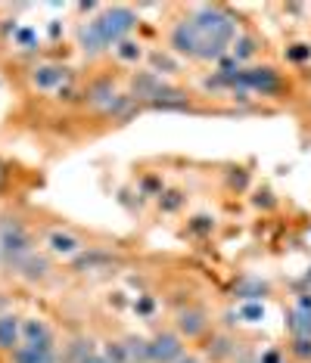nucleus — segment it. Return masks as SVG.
<instances>
[{
  "instance_id": "26",
  "label": "nucleus",
  "mask_w": 311,
  "mask_h": 363,
  "mask_svg": "<svg viewBox=\"0 0 311 363\" xmlns=\"http://www.w3.org/2000/svg\"><path fill=\"white\" fill-rule=\"evenodd\" d=\"M4 184H6V164L0 162V186H4Z\"/></svg>"
},
{
  "instance_id": "8",
  "label": "nucleus",
  "mask_w": 311,
  "mask_h": 363,
  "mask_svg": "<svg viewBox=\"0 0 311 363\" xmlns=\"http://www.w3.org/2000/svg\"><path fill=\"white\" fill-rule=\"evenodd\" d=\"M168 84L162 81L159 72H137L134 81H131V100L134 103H156L159 100V94L165 90Z\"/></svg>"
},
{
  "instance_id": "12",
  "label": "nucleus",
  "mask_w": 311,
  "mask_h": 363,
  "mask_svg": "<svg viewBox=\"0 0 311 363\" xmlns=\"http://www.w3.org/2000/svg\"><path fill=\"white\" fill-rule=\"evenodd\" d=\"M13 274H16V277H22L26 283H44V279L50 277V261H47L44 255H38V252H35L31 258L22 261L19 267L13 270Z\"/></svg>"
},
{
  "instance_id": "25",
  "label": "nucleus",
  "mask_w": 311,
  "mask_h": 363,
  "mask_svg": "<svg viewBox=\"0 0 311 363\" xmlns=\"http://www.w3.org/2000/svg\"><path fill=\"white\" fill-rule=\"evenodd\" d=\"M35 40V31H19V44H31Z\"/></svg>"
},
{
  "instance_id": "3",
  "label": "nucleus",
  "mask_w": 311,
  "mask_h": 363,
  "mask_svg": "<svg viewBox=\"0 0 311 363\" xmlns=\"http://www.w3.org/2000/svg\"><path fill=\"white\" fill-rule=\"evenodd\" d=\"M91 26L97 28V35L103 38V44L116 50L121 40H128V35L134 31L137 16H134V10H128V6H106L97 19H91Z\"/></svg>"
},
{
  "instance_id": "16",
  "label": "nucleus",
  "mask_w": 311,
  "mask_h": 363,
  "mask_svg": "<svg viewBox=\"0 0 311 363\" xmlns=\"http://www.w3.org/2000/svg\"><path fill=\"white\" fill-rule=\"evenodd\" d=\"M78 47H81V50H84L87 56H100V53H106V50H109V47L103 44V38L97 35V28L91 26V22L78 28Z\"/></svg>"
},
{
  "instance_id": "9",
  "label": "nucleus",
  "mask_w": 311,
  "mask_h": 363,
  "mask_svg": "<svg viewBox=\"0 0 311 363\" xmlns=\"http://www.w3.org/2000/svg\"><path fill=\"white\" fill-rule=\"evenodd\" d=\"M286 329H290L293 338H311V298H302L293 304L290 313H286Z\"/></svg>"
},
{
  "instance_id": "29",
  "label": "nucleus",
  "mask_w": 311,
  "mask_h": 363,
  "mask_svg": "<svg viewBox=\"0 0 311 363\" xmlns=\"http://www.w3.org/2000/svg\"><path fill=\"white\" fill-rule=\"evenodd\" d=\"M0 264H4V261H0Z\"/></svg>"
},
{
  "instance_id": "21",
  "label": "nucleus",
  "mask_w": 311,
  "mask_h": 363,
  "mask_svg": "<svg viewBox=\"0 0 311 363\" xmlns=\"http://www.w3.org/2000/svg\"><path fill=\"white\" fill-rule=\"evenodd\" d=\"M181 202H184V193H181V189H171V193H165V196L159 199V205H162L165 211H175Z\"/></svg>"
},
{
  "instance_id": "22",
  "label": "nucleus",
  "mask_w": 311,
  "mask_h": 363,
  "mask_svg": "<svg viewBox=\"0 0 311 363\" xmlns=\"http://www.w3.org/2000/svg\"><path fill=\"white\" fill-rule=\"evenodd\" d=\"M311 56V47L305 44H293L290 50H286V60H293V62H302V60H308Z\"/></svg>"
},
{
  "instance_id": "27",
  "label": "nucleus",
  "mask_w": 311,
  "mask_h": 363,
  "mask_svg": "<svg viewBox=\"0 0 311 363\" xmlns=\"http://www.w3.org/2000/svg\"><path fill=\"white\" fill-rule=\"evenodd\" d=\"M178 363H200V360H196V357H181Z\"/></svg>"
},
{
  "instance_id": "20",
  "label": "nucleus",
  "mask_w": 311,
  "mask_h": 363,
  "mask_svg": "<svg viewBox=\"0 0 311 363\" xmlns=\"http://www.w3.org/2000/svg\"><path fill=\"white\" fill-rule=\"evenodd\" d=\"M116 53H119V60H125V62H137L143 50H141V44H134V40H121L116 47Z\"/></svg>"
},
{
  "instance_id": "1",
  "label": "nucleus",
  "mask_w": 311,
  "mask_h": 363,
  "mask_svg": "<svg viewBox=\"0 0 311 363\" xmlns=\"http://www.w3.org/2000/svg\"><path fill=\"white\" fill-rule=\"evenodd\" d=\"M236 16L221 4H200L168 28V50L196 62H218L236 40Z\"/></svg>"
},
{
  "instance_id": "23",
  "label": "nucleus",
  "mask_w": 311,
  "mask_h": 363,
  "mask_svg": "<svg viewBox=\"0 0 311 363\" xmlns=\"http://www.w3.org/2000/svg\"><path fill=\"white\" fill-rule=\"evenodd\" d=\"M240 313H243V317L249 320V323H256V320H261V317H265V308H261V304H246V308H243Z\"/></svg>"
},
{
  "instance_id": "24",
  "label": "nucleus",
  "mask_w": 311,
  "mask_h": 363,
  "mask_svg": "<svg viewBox=\"0 0 311 363\" xmlns=\"http://www.w3.org/2000/svg\"><path fill=\"white\" fill-rule=\"evenodd\" d=\"M81 363H116V360H112L109 354H97V351H94V354H87V357L81 360Z\"/></svg>"
},
{
  "instance_id": "19",
  "label": "nucleus",
  "mask_w": 311,
  "mask_h": 363,
  "mask_svg": "<svg viewBox=\"0 0 311 363\" xmlns=\"http://www.w3.org/2000/svg\"><path fill=\"white\" fill-rule=\"evenodd\" d=\"M290 354L302 363H311V338H293L290 342Z\"/></svg>"
},
{
  "instance_id": "28",
  "label": "nucleus",
  "mask_w": 311,
  "mask_h": 363,
  "mask_svg": "<svg viewBox=\"0 0 311 363\" xmlns=\"http://www.w3.org/2000/svg\"><path fill=\"white\" fill-rule=\"evenodd\" d=\"M308 283H311V270H308Z\"/></svg>"
},
{
  "instance_id": "6",
  "label": "nucleus",
  "mask_w": 311,
  "mask_h": 363,
  "mask_svg": "<svg viewBox=\"0 0 311 363\" xmlns=\"http://www.w3.org/2000/svg\"><path fill=\"white\" fill-rule=\"evenodd\" d=\"M209 313L206 308H200V304H187V308H181L175 313V333L187 338V342H196V338H202L209 333Z\"/></svg>"
},
{
  "instance_id": "7",
  "label": "nucleus",
  "mask_w": 311,
  "mask_h": 363,
  "mask_svg": "<svg viewBox=\"0 0 311 363\" xmlns=\"http://www.w3.org/2000/svg\"><path fill=\"white\" fill-rule=\"evenodd\" d=\"M13 363H60V351L56 342H22L19 348L10 354Z\"/></svg>"
},
{
  "instance_id": "2",
  "label": "nucleus",
  "mask_w": 311,
  "mask_h": 363,
  "mask_svg": "<svg viewBox=\"0 0 311 363\" xmlns=\"http://www.w3.org/2000/svg\"><path fill=\"white\" fill-rule=\"evenodd\" d=\"M35 249V236L19 218H0V261L10 270H16L26 258H31Z\"/></svg>"
},
{
  "instance_id": "15",
  "label": "nucleus",
  "mask_w": 311,
  "mask_h": 363,
  "mask_svg": "<svg viewBox=\"0 0 311 363\" xmlns=\"http://www.w3.org/2000/svg\"><path fill=\"white\" fill-rule=\"evenodd\" d=\"M22 342H56V338L40 317H22Z\"/></svg>"
},
{
  "instance_id": "10",
  "label": "nucleus",
  "mask_w": 311,
  "mask_h": 363,
  "mask_svg": "<svg viewBox=\"0 0 311 363\" xmlns=\"http://www.w3.org/2000/svg\"><path fill=\"white\" fill-rule=\"evenodd\" d=\"M22 345V317L16 311L0 313V351L13 354Z\"/></svg>"
},
{
  "instance_id": "17",
  "label": "nucleus",
  "mask_w": 311,
  "mask_h": 363,
  "mask_svg": "<svg viewBox=\"0 0 311 363\" xmlns=\"http://www.w3.org/2000/svg\"><path fill=\"white\" fill-rule=\"evenodd\" d=\"M190 103V94L187 90H181V87H165L159 94V100L153 103V109H184V106Z\"/></svg>"
},
{
  "instance_id": "5",
  "label": "nucleus",
  "mask_w": 311,
  "mask_h": 363,
  "mask_svg": "<svg viewBox=\"0 0 311 363\" xmlns=\"http://www.w3.org/2000/svg\"><path fill=\"white\" fill-rule=\"evenodd\" d=\"M184 357V338L175 329H162L146 338V363H178Z\"/></svg>"
},
{
  "instance_id": "11",
  "label": "nucleus",
  "mask_w": 311,
  "mask_h": 363,
  "mask_svg": "<svg viewBox=\"0 0 311 363\" xmlns=\"http://www.w3.org/2000/svg\"><path fill=\"white\" fill-rule=\"evenodd\" d=\"M69 78H72V72L65 69V65H56V62H44L31 72V84H35L38 90H56V87H62Z\"/></svg>"
},
{
  "instance_id": "14",
  "label": "nucleus",
  "mask_w": 311,
  "mask_h": 363,
  "mask_svg": "<svg viewBox=\"0 0 311 363\" xmlns=\"http://www.w3.org/2000/svg\"><path fill=\"white\" fill-rule=\"evenodd\" d=\"M116 84L112 81H94L91 87L84 90V100H87V106H94V109H109L112 103H116Z\"/></svg>"
},
{
  "instance_id": "18",
  "label": "nucleus",
  "mask_w": 311,
  "mask_h": 363,
  "mask_svg": "<svg viewBox=\"0 0 311 363\" xmlns=\"http://www.w3.org/2000/svg\"><path fill=\"white\" fill-rule=\"evenodd\" d=\"M256 50H258V40L252 38V35H236V40H234V47H231V53H234V60L236 62H246V60H252L256 56Z\"/></svg>"
},
{
  "instance_id": "4",
  "label": "nucleus",
  "mask_w": 311,
  "mask_h": 363,
  "mask_svg": "<svg viewBox=\"0 0 311 363\" xmlns=\"http://www.w3.org/2000/svg\"><path fill=\"white\" fill-rule=\"evenodd\" d=\"M234 87L252 90V94L261 96H274L283 90V78L274 65H249V69H240L234 75Z\"/></svg>"
},
{
  "instance_id": "13",
  "label": "nucleus",
  "mask_w": 311,
  "mask_h": 363,
  "mask_svg": "<svg viewBox=\"0 0 311 363\" xmlns=\"http://www.w3.org/2000/svg\"><path fill=\"white\" fill-rule=\"evenodd\" d=\"M47 245H50V252L60 255V258H72V255H78L84 249V242H81L75 233H65V230H53V233L47 236Z\"/></svg>"
}]
</instances>
